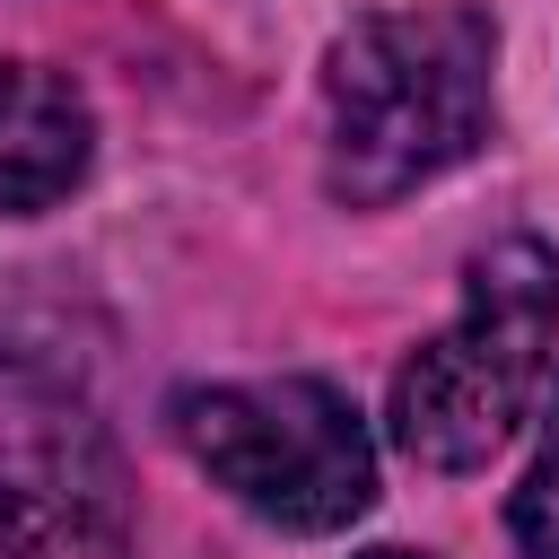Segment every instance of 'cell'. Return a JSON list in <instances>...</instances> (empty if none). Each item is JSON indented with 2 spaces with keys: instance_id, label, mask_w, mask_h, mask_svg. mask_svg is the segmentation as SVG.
I'll use <instances>...</instances> for the list:
<instances>
[{
  "instance_id": "cell-1",
  "label": "cell",
  "mask_w": 559,
  "mask_h": 559,
  "mask_svg": "<svg viewBox=\"0 0 559 559\" xmlns=\"http://www.w3.org/2000/svg\"><path fill=\"white\" fill-rule=\"evenodd\" d=\"M498 35L472 9H393L323 61V183L349 210H384L489 140Z\"/></svg>"
},
{
  "instance_id": "cell-2",
  "label": "cell",
  "mask_w": 559,
  "mask_h": 559,
  "mask_svg": "<svg viewBox=\"0 0 559 559\" xmlns=\"http://www.w3.org/2000/svg\"><path fill=\"white\" fill-rule=\"evenodd\" d=\"M550 349H559V253L533 236H507L463 271V314L428 349H411V367L393 376V402H384L393 445L428 472L489 463L533 411Z\"/></svg>"
},
{
  "instance_id": "cell-3",
  "label": "cell",
  "mask_w": 559,
  "mask_h": 559,
  "mask_svg": "<svg viewBox=\"0 0 559 559\" xmlns=\"http://www.w3.org/2000/svg\"><path fill=\"white\" fill-rule=\"evenodd\" d=\"M183 454L262 524L280 533H341L376 498V445L349 393L323 376H262V384H192L175 393Z\"/></svg>"
},
{
  "instance_id": "cell-4",
  "label": "cell",
  "mask_w": 559,
  "mask_h": 559,
  "mask_svg": "<svg viewBox=\"0 0 559 559\" xmlns=\"http://www.w3.org/2000/svg\"><path fill=\"white\" fill-rule=\"evenodd\" d=\"M87 148H96L87 96L61 70L0 61V218L52 210L87 175Z\"/></svg>"
},
{
  "instance_id": "cell-5",
  "label": "cell",
  "mask_w": 559,
  "mask_h": 559,
  "mask_svg": "<svg viewBox=\"0 0 559 559\" xmlns=\"http://www.w3.org/2000/svg\"><path fill=\"white\" fill-rule=\"evenodd\" d=\"M507 524H515V550H524V559H559V419H550V437H542L533 472L515 480Z\"/></svg>"
},
{
  "instance_id": "cell-6",
  "label": "cell",
  "mask_w": 559,
  "mask_h": 559,
  "mask_svg": "<svg viewBox=\"0 0 559 559\" xmlns=\"http://www.w3.org/2000/svg\"><path fill=\"white\" fill-rule=\"evenodd\" d=\"M367 559H411V550H367Z\"/></svg>"
}]
</instances>
